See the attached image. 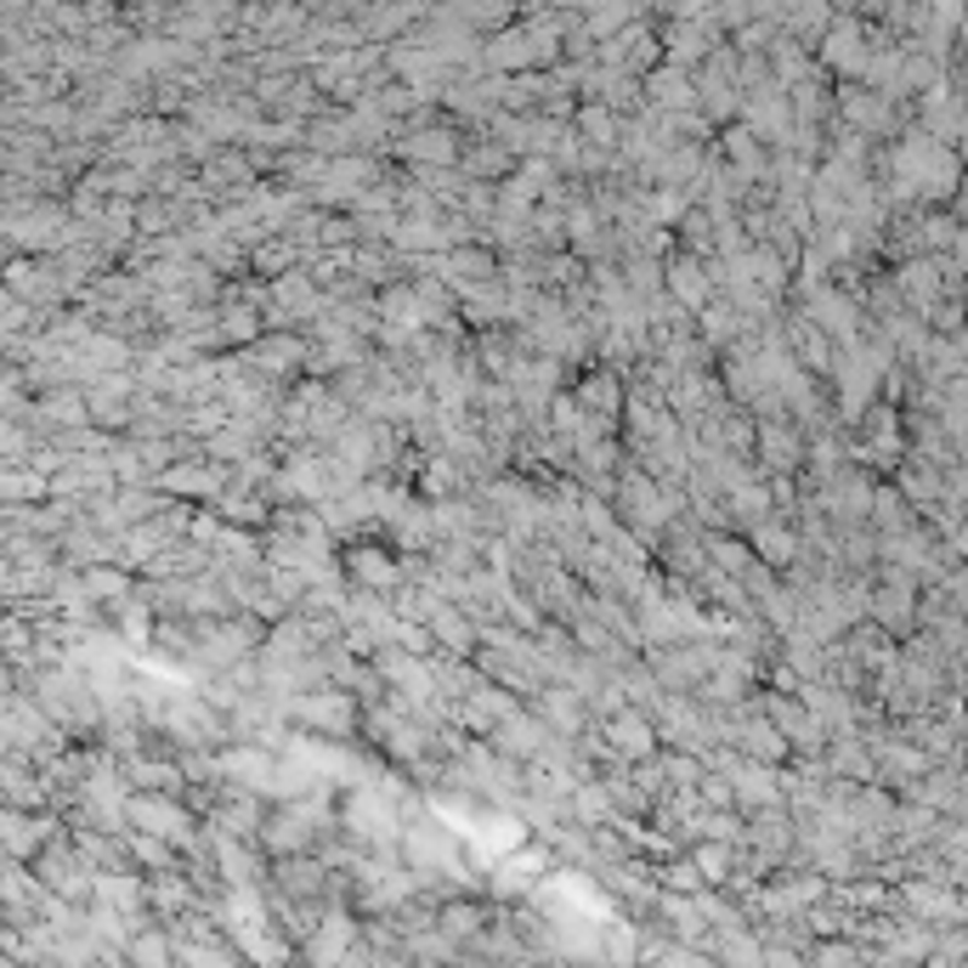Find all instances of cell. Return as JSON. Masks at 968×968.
Segmentation results:
<instances>
[{"instance_id":"cell-10","label":"cell","mask_w":968,"mask_h":968,"mask_svg":"<svg viewBox=\"0 0 968 968\" xmlns=\"http://www.w3.org/2000/svg\"><path fill=\"white\" fill-rule=\"evenodd\" d=\"M714 646H685V652H662L657 662H652V680L662 685V691H685V685H696V680H708L714 675Z\"/></svg>"},{"instance_id":"cell-58","label":"cell","mask_w":968,"mask_h":968,"mask_svg":"<svg viewBox=\"0 0 968 968\" xmlns=\"http://www.w3.org/2000/svg\"><path fill=\"white\" fill-rule=\"evenodd\" d=\"M696 861H703V873H708V878L725 873V850H719V844H703V850H696Z\"/></svg>"},{"instance_id":"cell-28","label":"cell","mask_w":968,"mask_h":968,"mask_svg":"<svg viewBox=\"0 0 968 968\" xmlns=\"http://www.w3.org/2000/svg\"><path fill=\"white\" fill-rule=\"evenodd\" d=\"M623 403H629V396H623V385H618L612 374H589V380H584V391H578V408H584V414H595V419H612Z\"/></svg>"},{"instance_id":"cell-21","label":"cell","mask_w":968,"mask_h":968,"mask_svg":"<svg viewBox=\"0 0 968 968\" xmlns=\"http://www.w3.org/2000/svg\"><path fill=\"white\" fill-rule=\"evenodd\" d=\"M255 646V629L250 623H216V629H205L198 634V652H205L210 662H244V652Z\"/></svg>"},{"instance_id":"cell-19","label":"cell","mask_w":968,"mask_h":968,"mask_svg":"<svg viewBox=\"0 0 968 968\" xmlns=\"http://www.w3.org/2000/svg\"><path fill=\"white\" fill-rule=\"evenodd\" d=\"M159 487L164 493H198V498H227V476L216 464H171V471H159Z\"/></svg>"},{"instance_id":"cell-31","label":"cell","mask_w":968,"mask_h":968,"mask_svg":"<svg viewBox=\"0 0 968 968\" xmlns=\"http://www.w3.org/2000/svg\"><path fill=\"white\" fill-rule=\"evenodd\" d=\"M544 725L561 730V737H573V730L584 725V703H578V691H544V703H539Z\"/></svg>"},{"instance_id":"cell-6","label":"cell","mask_w":968,"mask_h":968,"mask_svg":"<svg viewBox=\"0 0 968 968\" xmlns=\"http://www.w3.org/2000/svg\"><path fill=\"white\" fill-rule=\"evenodd\" d=\"M742 85V74H737V51H714L708 62H703V80H696V103L708 108V119H725V114H742V103L748 96L737 91Z\"/></svg>"},{"instance_id":"cell-53","label":"cell","mask_w":968,"mask_h":968,"mask_svg":"<svg viewBox=\"0 0 968 968\" xmlns=\"http://www.w3.org/2000/svg\"><path fill=\"white\" fill-rule=\"evenodd\" d=\"M96 182L114 187L119 198H130V193H142V187H148V182H142V171H114V176H96Z\"/></svg>"},{"instance_id":"cell-51","label":"cell","mask_w":968,"mask_h":968,"mask_svg":"<svg viewBox=\"0 0 968 968\" xmlns=\"http://www.w3.org/2000/svg\"><path fill=\"white\" fill-rule=\"evenodd\" d=\"M510 164V153L505 148H476L471 159H464V171H476V176H493V171H505Z\"/></svg>"},{"instance_id":"cell-9","label":"cell","mask_w":968,"mask_h":968,"mask_svg":"<svg viewBox=\"0 0 968 968\" xmlns=\"http://www.w3.org/2000/svg\"><path fill=\"white\" fill-rule=\"evenodd\" d=\"M374 312L385 318V335H391V341H414L419 329H425V300H419V284H391V289L374 300Z\"/></svg>"},{"instance_id":"cell-12","label":"cell","mask_w":968,"mask_h":968,"mask_svg":"<svg viewBox=\"0 0 968 968\" xmlns=\"http://www.w3.org/2000/svg\"><path fill=\"white\" fill-rule=\"evenodd\" d=\"M125 816H137V827L148 832V839H187V816L164 793H137L125 805Z\"/></svg>"},{"instance_id":"cell-54","label":"cell","mask_w":968,"mask_h":968,"mask_svg":"<svg viewBox=\"0 0 968 968\" xmlns=\"http://www.w3.org/2000/svg\"><path fill=\"white\" fill-rule=\"evenodd\" d=\"M137 963L142 968H164V941H159V934H142V941H137Z\"/></svg>"},{"instance_id":"cell-45","label":"cell","mask_w":968,"mask_h":968,"mask_svg":"<svg viewBox=\"0 0 968 968\" xmlns=\"http://www.w3.org/2000/svg\"><path fill=\"white\" fill-rule=\"evenodd\" d=\"M646 216H652V227L685 221V193H680V187H657V193L646 198Z\"/></svg>"},{"instance_id":"cell-35","label":"cell","mask_w":968,"mask_h":968,"mask_svg":"<svg viewBox=\"0 0 968 968\" xmlns=\"http://www.w3.org/2000/svg\"><path fill=\"white\" fill-rule=\"evenodd\" d=\"M725 153H730V171H737L742 182L764 171V159H759V137H753L748 125H737V130H730V137H725Z\"/></svg>"},{"instance_id":"cell-50","label":"cell","mask_w":968,"mask_h":968,"mask_svg":"<svg viewBox=\"0 0 968 968\" xmlns=\"http://www.w3.org/2000/svg\"><path fill=\"white\" fill-rule=\"evenodd\" d=\"M130 782H142L148 793H159V787H176L171 764H130Z\"/></svg>"},{"instance_id":"cell-4","label":"cell","mask_w":968,"mask_h":968,"mask_svg":"<svg viewBox=\"0 0 968 968\" xmlns=\"http://www.w3.org/2000/svg\"><path fill=\"white\" fill-rule=\"evenodd\" d=\"M374 669L391 680L396 708H403V714H408V708H437L442 685H437V669H430L425 657H414V652H380Z\"/></svg>"},{"instance_id":"cell-34","label":"cell","mask_w":968,"mask_h":968,"mask_svg":"<svg viewBox=\"0 0 968 968\" xmlns=\"http://www.w3.org/2000/svg\"><path fill=\"white\" fill-rule=\"evenodd\" d=\"M703 555H708L714 573H753V555H748L737 539H725V532H708V539H703Z\"/></svg>"},{"instance_id":"cell-57","label":"cell","mask_w":968,"mask_h":968,"mask_svg":"<svg viewBox=\"0 0 968 968\" xmlns=\"http://www.w3.org/2000/svg\"><path fill=\"white\" fill-rule=\"evenodd\" d=\"M578 810H584V821H600V816H607V793H600V787L578 793Z\"/></svg>"},{"instance_id":"cell-38","label":"cell","mask_w":968,"mask_h":968,"mask_svg":"<svg viewBox=\"0 0 968 968\" xmlns=\"http://www.w3.org/2000/svg\"><path fill=\"white\" fill-rule=\"evenodd\" d=\"M730 793H742V798H753V805H764V798H776V776L764 771L759 759H748V764L730 771Z\"/></svg>"},{"instance_id":"cell-56","label":"cell","mask_w":968,"mask_h":968,"mask_svg":"<svg viewBox=\"0 0 968 968\" xmlns=\"http://www.w3.org/2000/svg\"><path fill=\"white\" fill-rule=\"evenodd\" d=\"M737 510H742V516H748V521H759V516H764V493H759V487H748V482H742V487H737Z\"/></svg>"},{"instance_id":"cell-5","label":"cell","mask_w":968,"mask_h":968,"mask_svg":"<svg viewBox=\"0 0 968 968\" xmlns=\"http://www.w3.org/2000/svg\"><path fill=\"white\" fill-rule=\"evenodd\" d=\"M7 232H12V244H23V250H69L80 239V227L69 221V210H62V205H41V210H28V216L12 210Z\"/></svg>"},{"instance_id":"cell-25","label":"cell","mask_w":968,"mask_h":968,"mask_svg":"<svg viewBox=\"0 0 968 968\" xmlns=\"http://www.w3.org/2000/svg\"><path fill=\"white\" fill-rule=\"evenodd\" d=\"M764 714H771V725H782V737H793V742H821V719H816L810 708L771 696V703H764Z\"/></svg>"},{"instance_id":"cell-18","label":"cell","mask_w":968,"mask_h":968,"mask_svg":"<svg viewBox=\"0 0 968 968\" xmlns=\"http://www.w3.org/2000/svg\"><path fill=\"white\" fill-rule=\"evenodd\" d=\"M396 153H403L408 164H425V171H442V164L459 159V137L453 130H414V137L396 142Z\"/></svg>"},{"instance_id":"cell-13","label":"cell","mask_w":968,"mask_h":968,"mask_svg":"<svg viewBox=\"0 0 968 968\" xmlns=\"http://www.w3.org/2000/svg\"><path fill=\"white\" fill-rule=\"evenodd\" d=\"M510 391H516V403L532 414V408H544L550 396H555V357H516V369L505 374Z\"/></svg>"},{"instance_id":"cell-7","label":"cell","mask_w":968,"mask_h":968,"mask_svg":"<svg viewBox=\"0 0 968 968\" xmlns=\"http://www.w3.org/2000/svg\"><path fill=\"white\" fill-rule=\"evenodd\" d=\"M216 771H221L227 782L255 787V793H295V787L278 776L284 764H278L273 753H261V748H232V753H221V759H216Z\"/></svg>"},{"instance_id":"cell-22","label":"cell","mask_w":968,"mask_h":968,"mask_svg":"<svg viewBox=\"0 0 968 968\" xmlns=\"http://www.w3.org/2000/svg\"><path fill=\"white\" fill-rule=\"evenodd\" d=\"M493 742L505 748V753H539L544 759V748H550V725L544 719H532V714H516V719H505L493 730Z\"/></svg>"},{"instance_id":"cell-36","label":"cell","mask_w":968,"mask_h":968,"mask_svg":"<svg viewBox=\"0 0 968 968\" xmlns=\"http://www.w3.org/2000/svg\"><path fill=\"white\" fill-rule=\"evenodd\" d=\"M810 318H821V329H832V335H850V329H855V312H850V300L827 295L821 284L810 289Z\"/></svg>"},{"instance_id":"cell-1","label":"cell","mask_w":968,"mask_h":968,"mask_svg":"<svg viewBox=\"0 0 968 968\" xmlns=\"http://www.w3.org/2000/svg\"><path fill=\"white\" fill-rule=\"evenodd\" d=\"M561 46V23H516L505 28V35H493L482 46V57L493 62V69H505V74H521L532 69V62H550Z\"/></svg>"},{"instance_id":"cell-47","label":"cell","mask_w":968,"mask_h":968,"mask_svg":"<svg viewBox=\"0 0 968 968\" xmlns=\"http://www.w3.org/2000/svg\"><path fill=\"white\" fill-rule=\"evenodd\" d=\"M737 329H742V312H737V307H708V312H703V335H708V346L730 341Z\"/></svg>"},{"instance_id":"cell-46","label":"cell","mask_w":968,"mask_h":968,"mask_svg":"<svg viewBox=\"0 0 968 968\" xmlns=\"http://www.w3.org/2000/svg\"><path fill=\"white\" fill-rule=\"evenodd\" d=\"M753 544H759V555L771 561V566H787V561H793V532H782V527H771V521H759Z\"/></svg>"},{"instance_id":"cell-26","label":"cell","mask_w":968,"mask_h":968,"mask_svg":"<svg viewBox=\"0 0 968 968\" xmlns=\"http://www.w3.org/2000/svg\"><path fill=\"white\" fill-rule=\"evenodd\" d=\"M300 357H312V352L300 346L295 335H278V341H266V346H255V352H250V369H255L261 380H273V374H284L289 362H300Z\"/></svg>"},{"instance_id":"cell-37","label":"cell","mask_w":968,"mask_h":968,"mask_svg":"<svg viewBox=\"0 0 968 968\" xmlns=\"http://www.w3.org/2000/svg\"><path fill=\"white\" fill-rule=\"evenodd\" d=\"M759 453H764V464H771V471H787V464L798 459V442H793V430H787V425H771V419H764V425H759Z\"/></svg>"},{"instance_id":"cell-17","label":"cell","mask_w":968,"mask_h":968,"mask_svg":"<svg viewBox=\"0 0 968 968\" xmlns=\"http://www.w3.org/2000/svg\"><path fill=\"white\" fill-rule=\"evenodd\" d=\"M646 91H652L657 114H680V108H691V103H696V80H691L685 69H675V62H662V69H652V74H646Z\"/></svg>"},{"instance_id":"cell-41","label":"cell","mask_w":968,"mask_h":968,"mask_svg":"<svg viewBox=\"0 0 968 968\" xmlns=\"http://www.w3.org/2000/svg\"><path fill=\"white\" fill-rule=\"evenodd\" d=\"M827 62H832V69H850V74L866 62V46H861V35H855L850 23H844V28H832V41H827Z\"/></svg>"},{"instance_id":"cell-15","label":"cell","mask_w":968,"mask_h":968,"mask_svg":"<svg viewBox=\"0 0 968 968\" xmlns=\"http://www.w3.org/2000/svg\"><path fill=\"white\" fill-rule=\"evenodd\" d=\"M346 573H352L362 589H374V595L403 589V566H396L385 550H374V544H357V550H346Z\"/></svg>"},{"instance_id":"cell-39","label":"cell","mask_w":968,"mask_h":968,"mask_svg":"<svg viewBox=\"0 0 968 968\" xmlns=\"http://www.w3.org/2000/svg\"><path fill=\"white\" fill-rule=\"evenodd\" d=\"M41 419H51V425H85L91 403H85V396H74V391H46L41 396Z\"/></svg>"},{"instance_id":"cell-33","label":"cell","mask_w":968,"mask_h":968,"mask_svg":"<svg viewBox=\"0 0 968 968\" xmlns=\"http://www.w3.org/2000/svg\"><path fill=\"white\" fill-rule=\"evenodd\" d=\"M425 629L437 634V641H442L448 652H459V657L471 652V634H476V629H471V612H448V607L430 612V623H425Z\"/></svg>"},{"instance_id":"cell-29","label":"cell","mask_w":968,"mask_h":968,"mask_svg":"<svg viewBox=\"0 0 968 968\" xmlns=\"http://www.w3.org/2000/svg\"><path fill=\"white\" fill-rule=\"evenodd\" d=\"M578 137H584L589 148H600V153L618 148V142H623V137H618V114H612L607 103H584V108H578Z\"/></svg>"},{"instance_id":"cell-27","label":"cell","mask_w":968,"mask_h":968,"mask_svg":"<svg viewBox=\"0 0 968 968\" xmlns=\"http://www.w3.org/2000/svg\"><path fill=\"white\" fill-rule=\"evenodd\" d=\"M662 46H669V62H675V69H691V62H708V57H714V51H708L714 41H708L703 23H680Z\"/></svg>"},{"instance_id":"cell-16","label":"cell","mask_w":968,"mask_h":968,"mask_svg":"<svg viewBox=\"0 0 968 968\" xmlns=\"http://www.w3.org/2000/svg\"><path fill=\"white\" fill-rule=\"evenodd\" d=\"M430 266H437V278L453 284L459 295H464V289H476V284H493V273H498L487 250H448V255H437Z\"/></svg>"},{"instance_id":"cell-55","label":"cell","mask_w":968,"mask_h":968,"mask_svg":"<svg viewBox=\"0 0 968 968\" xmlns=\"http://www.w3.org/2000/svg\"><path fill=\"white\" fill-rule=\"evenodd\" d=\"M255 261L266 266V273H273V266H289V261H295V244H261Z\"/></svg>"},{"instance_id":"cell-49","label":"cell","mask_w":968,"mask_h":968,"mask_svg":"<svg viewBox=\"0 0 968 968\" xmlns=\"http://www.w3.org/2000/svg\"><path fill=\"white\" fill-rule=\"evenodd\" d=\"M866 505H873L866 482H839V487H832V510H839V516H866Z\"/></svg>"},{"instance_id":"cell-3","label":"cell","mask_w":968,"mask_h":968,"mask_svg":"<svg viewBox=\"0 0 968 968\" xmlns=\"http://www.w3.org/2000/svg\"><path fill=\"white\" fill-rule=\"evenodd\" d=\"M618 510H623L634 527L657 532V527H669V521L680 516V493H675V487H657L646 471H623V476H618Z\"/></svg>"},{"instance_id":"cell-8","label":"cell","mask_w":968,"mask_h":968,"mask_svg":"<svg viewBox=\"0 0 968 968\" xmlns=\"http://www.w3.org/2000/svg\"><path fill=\"white\" fill-rule=\"evenodd\" d=\"M295 719H307L312 730H323V737H346V730L357 725V703L346 691H312V696H295Z\"/></svg>"},{"instance_id":"cell-32","label":"cell","mask_w":968,"mask_h":968,"mask_svg":"<svg viewBox=\"0 0 968 968\" xmlns=\"http://www.w3.org/2000/svg\"><path fill=\"white\" fill-rule=\"evenodd\" d=\"M46 708H28L23 696H12V708H7V737H12V748H28V742H41L46 737Z\"/></svg>"},{"instance_id":"cell-23","label":"cell","mask_w":968,"mask_h":968,"mask_svg":"<svg viewBox=\"0 0 968 968\" xmlns=\"http://www.w3.org/2000/svg\"><path fill=\"white\" fill-rule=\"evenodd\" d=\"M459 307H464V318H476V323H498V318L516 312V295L505 284H476V289L459 295Z\"/></svg>"},{"instance_id":"cell-24","label":"cell","mask_w":968,"mask_h":968,"mask_svg":"<svg viewBox=\"0 0 968 968\" xmlns=\"http://www.w3.org/2000/svg\"><path fill=\"white\" fill-rule=\"evenodd\" d=\"M646 69V62H657V41L646 35V28H623L618 41H607V69Z\"/></svg>"},{"instance_id":"cell-42","label":"cell","mask_w":968,"mask_h":968,"mask_svg":"<svg viewBox=\"0 0 968 968\" xmlns=\"http://www.w3.org/2000/svg\"><path fill=\"white\" fill-rule=\"evenodd\" d=\"M85 589H91V600H119V607H125L130 578H125V566H91V573H85Z\"/></svg>"},{"instance_id":"cell-52","label":"cell","mask_w":968,"mask_h":968,"mask_svg":"<svg viewBox=\"0 0 968 968\" xmlns=\"http://www.w3.org/2000/svg\"><path fill=\"white\" fill-rule=\"evenodd\" d=\"M28 493H46V476H23V471H12V476H7V498H12V505H23Z\"/></svg>"},{"instance_id":"cell-43","label":"cell","mask_w":968,"mask_h":968,"mask_svg":"<svg viewBox=\"0 0 968 968\" xmlns=\"http://www.w3.org/2000/svg\"><path fill=\"white\" fill-rule=\"evenodd\" d=\"M205 182H210V187H244V182H250V159H239V153H216V159L205 164Z\"/></svg>"},{"instance_id":"cell-30","label":"cell","mask_w":968,"mask_h":968,"mask_svg":"<svg viewBox=\"0 0 968 968\" xmlns=\"http://www.w3.org/2000/svg\"><path fill=\"white\" fill-rule=\"evenodd\" d=\"M550 187H555V164H544V159H527L521 171H516V182L505 187V198H510V205H527V210H532V198L550 193Z\"/></svg>"},{"instance_id":"cell-20","label":"cell","mask_w":968,"mask_h":968,"mask_svg":"<svg viewBox=\"0 0 968 968\" xmlns=\"http://www.w3.org/2000/svg\"><path fill=\"white\" fill-rule=\"evenodd\" d=\"M607 742H612L618 753H629V759H646V753L657 748V730H652V719H646L641 708H623V714L607 719Z\"/></svg>"},{"instance_id":"cell-40","label":"cell","mask_w":968,"mask_h":968,"mask_svg":"<svg viewBox=\"0 0 968 968\" xmlns=\"http://www.w3.org/2000/svg\"><path fill=\"white\" fill-rule=\"evenodd\" d=\"M737 742H742L753 759H776V753H782V730L764 725V719H742V725H737Z\"/></svg>"},{"instance_id":"cell-2","label":"cell","mask_w":968,"mask_h":968,"mask_svg":"<svg viewBox=\"0 0 968 968\" xmlns=\"http://www.w3.org/2000/svg\"><path fill=\"white\" fill-rule=\"evenodd\" d=\"M708 634H714V618H703L691 600H657V595L641 600V641L680 646V641H708Z\"/></svg>"},{"instance_id":"cell-11","label":"cell","mask_w":968,"mask_h":968,"mask_svg":"<svg viewBox=\"0 0 968 968\" xmlns=\"http://www.w3.org/2000/svg\"><path fill=\"white\" fill-rule=\"evenodd\" d=\"M742 114H748V130H753V137H771V142H787V137H793V108L782 103L776 80L759 85L748 103H742Z\"/></svg>"},{"instance_id":"cell-44","label":"cell","mask_w":968,"mask_h":968,"mask_svg":"<svg viewBox=\"0 0 968 968\" xmlns=\"http://www.w3.org/2000/svg\"><path fill=\"white\" fill-rule=\"evenodd\" d=\"M634 23V7H607V12H589L584 18V35L589 41H618V28Z\"/></svg>"},{"instance_id":"cell-48","label":"cell","mask_w":968,"mask_h":968,"mask_svg":"<svg viewBox=\"0 0 968 968\" xmlns=\"http://www.w3.org/2000/svg\"><path fill=\"white\" fill-rule=\"evenodd\" d=\"M216 335H221V341H255V335H261V323H255L250 307H232V312H221Z\"/></svg>"},{"instance_id":"cell-14","label":"cell","mask_w":968,"mask_h":968,"mask_svg":"<svg viewBox=\"0 0 968 968\" xmlns=\"http://www.w3.org/2000/svg\"><path fill=\"white\" fill-rule=\"evenodd\" d=\"M669 295L680 300V312H708L714 307V278L703 273L696 255H675L669 261Z\"/></svg>"}]
</instances>
